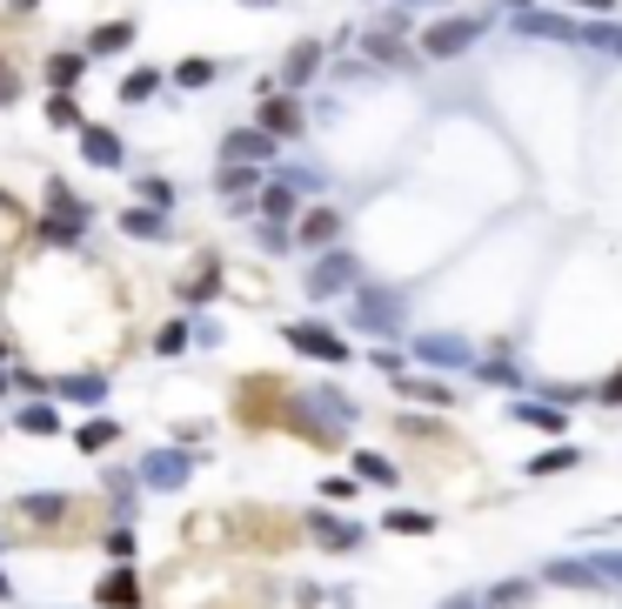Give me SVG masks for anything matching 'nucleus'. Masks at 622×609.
<instances>
[{
  "label": "nucleus",
  "mask_w": 622,
  "mask_h": 609,
  "mask_svg": "<svg viewBox=\"0 0 622 609\" xmlns=\"http://www.w3.org/2000/svg\"><path fill=\"white\" fill-rule=\"evenodd\" d=\"M348 315L362 335H408V289H389V282H362L348 295Z\"/></svg>",
  "instance_id": "1"
},
{
  "label": "nucleus",
  "mask_w": 622,
  "mask_h": 609,
  "mask_svg": "<svg viewBox=\"0 0 622 609\" xmlns=\"http://www.w3.org/2000/svg\"><path fill=\"white\" fill-rule=\"evenodd\" d=\"M87 221H95V208H87L67 182H47V215H34V241L74 248V241H87Z\"/></svg>",
  "instance_id": "2"
},
{
  "label": "nucleus",
  "mask_w": 622,
  "mask_h": 609,
  "mask_svg": "<svg viewBox=\"0 0 622 609\" xmlns=\"http://www.w3.org/2000/svg\"><path fill=\"white\" fill-rule=\"evenodd\" d=\"M354 289H362V254L354 248H321L308 261V275H302L308 302H335V295H354Z\"/></svg>",
  "instance_id": "3"
},
{
  "label": "nucleus",
  "mask_w": 622,
  "mask_h": 609,
  "mask_svg": "<svg viewBox=\"0 0 622 609\" xmlns=\"http://www.w3.org/2000/svg\"><path fill=\"white\" fill-rule=\"evenodd\" d=\"M482 34H489V14H441L415 34V47H422V61H462Z\"/></svg>",
  "instance_id": "4"
},
{
  "label": "nucleus",
  "mask_w": 622,
  "mask_h": 609,
  "mask_svg": "<svg viewBox=\"0 0 622 609\" xmlns=\"http://www.w3.org/2000/svg\"><path fill=\"white\" fill-rule=\"evenodd\" d=\"M282 341L295 348V356L321 362V369H348V362H354V341H348V335H335V328H328V322H315V315L288 322V328H282Z\"/></svg>",
  "instance_id": "5"
},
{
  "label": "nucleus",
  "mask_w": 622,
  "mask_h": 609,
  "mask_svg": "<svg viewBox=\"0 0 622 609\" xmlns=\"http://www.w3.org/2000/svg\"><path fill=\"white\" fill-rule=\"evenodd\" d=\"M134 482H141V489H154V496H174V489H188V482H195V449H182V443H167V449H148V456L134 463Z\"/></svg>",
  "instance_id": "6"
},
{
  "label": "nucleus",
  "mask_w": 622,
  "mask_h": 609,
  "mask_svg": "<svg viewBox=\"0 0 622 609\" xmlns=\"http://www.w3.org/2000/svg\"><path fill=\"white\" fill-rule=\"evenodd\" d=\"M302 530H308V536H315L321 550H335V556H341V550H362V543H369V530H362V522H354V515H341L335 502H321V509H302Z\"/></svg>",
  "instance_id": "7"
},
{
  "label": "nucleus",
  "mask_w": 622,
  "mask_h": 609,
  "mask_svg": "<svg viewBox=\"0 0 622 609\" xmlns=\"http://www.w3.org/2000/svg\"><path fill=\"white\" fill-rule=\"evenodd\" d=\"M354 47H362L382 74H408V67H422V47H415L408 34H395V28H362V34H354Z\"/></svg>",
  "instance_id": "8"
},
{
  "label": "nucleus",
  "mask_w": 622,
  "mask_h": 609,
  "mask_svg": "<svg viewBox=\"0 0 622 609\" xmlns=\"http://www.w3.org/2000/svg\"><path fill=\"white\" fill-rule=\"evenodd\" d=\"M254 128H269V134L288 148V141H302V134H308V101L282 87V95H269V101L254 108Z\"/></svg>",
  "instance_id": "9"
},
{
  "label": "nucleus",
  "mask_w": 622,
  "mask_h": 609,
  "mask_svg": "<svg viewBox=\"0 0 622 609\" xmlns=\"http://www.w3.org/2000/svg\"><path fill=\"white\" fill-rule=\"evenodd\" d=\"M408 356L428 362V369H462V376H476V348H469L462 335H441V328L415 335V341H408Z\"/></svg>",
  "instance_id": "10"
},
{
  "label": "nucleus",
  "mask_w": 622,
  "mask_h": 609,
  "mask_svg": "<svg viewBox=\"0 0 622 609\" xmlns=\"http://www.w3.org/2000/svg\"><path fill=\"white\" fill-rule=\"evenodd\" d=\"M341 228H348V215H341L335 202H315V208H302V221H295V248H302V254L341 248Z\"/></svg>",
  "instance_id": "11"
},
{
  "label": "nucleus",
  "mask_w": 622,
  "mask_h": 609,
  "mask_svg": "<svg viewBox=\"0 0 622 609\" xmlns=\"http://www.w3.org/2000/svg\"><path fill=\"white\" fill-rule=\"evenodd\" d=\"M74 141H80V161H87V167H101V174H121V167H128V141H121V128H108V121H87Z\"/></svg>",
  "instance_id": "12"
},
{
  "label": "nucleus",
  "mask_w": 622,
  "mask_h": 609,
  "mask_svg": "<svg viewBox=\"0 0 622 609\" xmlns=\"http://www.w3.org/2000/svg\"><path fill=\"white\" fill-rule=\"evenodd\" d=\"M221 161H248V167H275V161H282V141H275L269 128H254V121H248V128H228V134H221Z\"/></svg>",
  "instance_id": "13"
},
{
  "label": "nucleus",
  "mask_w": 622,
  "mask_h": 609,
  "mask_svg": "<svg viewBox=\"0 0 622 609\" xmlns=\"http://www.w3.org/2000/svg\"><path fill=\"white\" fill-rule=\"evenodd\" d=\"M321 67H328V41H295L288 54H282V87H288V95H302V87H315L321 80Z\"/></svg>",
  "instance_id": "14"
},
{
  "label": "nucleus",
  "mask_w": 622,
  "mask_h": 609,
  "mask_svg": "<svg viewBox=\"0 0 622 609\" xmlns=\"http://www.w3.org/2000/svg\"><path fill=\"white\" fill-rule=\"evenodd\" d=\"M254 221H282V228L302 221V195L282 182V174H275V182H261V195H254Z\"/></svg>",
  "instance_id": "15"
},
{
  "label": "nucleus",
  "mask_w": 622,
  "mask_h": 609,
  "mask_svg": "<svg viewBox=\"0 0 622 609\" xmlns=\"http://www.w3.org/2000/svg\"><path fill=\"white\" fill-rule=\"evenodd\" d=\"M95 602H101V609H141V569H134V563H114V569L95 583Z\"/></svg>",
  "instance_id": "16"
},
{
  "label": "nucleus",
  "mask_w": 622,
  "mask_h": 609,
  "mask_svg": "<svg viewBox=\"0 0 622 609\" xmlns=\"http://www.w3.org/2000/svg\"><path fill=\"white\" fill-rule=\"evenodd\" d=\"M389 389H395L402 402H422V409H456V382H441L435 369H428V376H395Z\"/></svg>",
  "instance_id": "17"
},
{
  "label": "nucleus",
  "mask_w": 622,
  "mask_h": 609,
  "mask_svg": "<svg viewBox=\"0 0 622 609\" xmlns=\"http://www.w3.org/2000/svg\"><path fill=\"white\" fill-rule=\"evenodd\" d=\"M121 235H128V241H174V221H167V208L128 202V208H121Z\"/></svg>",
  "instance_id": "18"
},
{
  "label": "nucleus",
  "mask_w": 622,
  "mask_h": 609,
  "mask_svg": "<svg viewBox=\"0 0 622 609\" xmlns=\"http://www.w3.org/2000/svg\"><path fill=\"white\" fill-rule=\"evenodd\" d=\"M215 195L234 208V202H254L261 195V167H248V161H221L215 167Z\"/></svg>",
  "instance_id": "19"
},
{
  "label": "nucleus",
  "mask_w": 622,
  "mask_h": 609,
  "mask_svg": "<svg viewBox=\"0 0 622 609\" xmlns=\"http://www.w3.org/2000/svg\"><path fill=\"white\" fill-rule=\"evenodd\" d=\"M41 80H47V95H74V87L87 80V54H74V47L47 54V61H41Z\"/></svg>",
  "instance_id": "20"
},
{
  "label": "nucleus",
  "mask_w": 622,
  "mask_h": 609,
  "mask_svg": "<svg viewBox=\"0 0 622 609\" xmlns=\"http://www.w3.org/2000/svg\"><path fill=\"white\" fill-rule=\"evenodd\" d=\"M167 80L182 87V95H201V87H215V80H221V61H215V54H182V61L167 67Z\"/></svg>",
  "instance_id": "21"
},
{
  "label": "nucleus",
  "mask_w": 622,
  "mask_h": 609,
  "mask_svg": "<svg viewBox=\"0 0 622 609\" xmlns=\"http://www.w3.org/2000/svg\"><path fill=\"white\" fill-rule=\"evenodd\" d=\"M543 583H556V589H589V596H609L602 569H596V563H569V556H556V563L543 569Z\"/></svg>",
  "instance_id": "22"
},
{
  "label": "nucleus",
  "mask_w": 622,
  "mask_h": 609,
  "mask_svg": "<svg viewBox=\"0 0 622 609\" xmlns=\"http://www.w3.org/2000/svg\"><path fill=\"white\" fill-rule=\"evenodd\" d=\"M134 34H141L134 21H101L95 34H87V47H80V54H87V61H114V54H128V47H134Z\"/></svg>",
  "instance_id": "23"
},
{
  "label": "nucleus",
  "mask_w": 622,
  "mask_h": 609,
  "mask_svg": "<svg viewBox=\"0 0 622 609\" xmlns=\"http://www.w3.org/2000/svg\"><path fill=\"white\" fill-rule=\"evenodd\" d=\"M114 443H121V422H114V415H87V422L74 428V449H80V456H108Z\"/></svg>",
  "instance_id": "24"
},
{
  "label": "nucleus",
  "mask_w": 622,
  "mask_h": 609,
  "mask_svg": "<svg viewBox=\"0 0 622 609\" xmlns=\"http://www.w3.org/2000/svg\"><path fill=\"white\" fill-rule=\"evenodd\" d=\"M161 80H167L161 67H128L121 87H114V101H121V108H148V101L161 95Z\"/></svg>",
  "instance_id": "25"
},
{
  "label": "nucleus",
  "mask_w": 622,
  "mask_h": 609,
  "mask_svg": "<svg viewBox=\"0 0 622 609\" xmlns=\"http://www.w3.org/2000/svg\"><path fill=\"white\" fill-rule=\"evenodd\" d=\"M54 402L101 409V402H108V382H101V376H61V382H54Z\"/></svg>",
  "instance_id": "26"
},
{
  "label": "nucleus",
  "mask_w": 622,
  "mask_h": 609,
  "mask_svg": "<svg viewBox=\"0 0 622 609\" xmlns=\"http://www.w3.org/2000/svg\"><path fill=\"white\" fill-rule=\"evenodd\" d=\"M576 47L622 61V28H615V21H576Z\"/></svg>",
  "instance_id": "27"
},
{
  "label": "nucleus",
  "mask_w": 622,
  "mask_h": 609,
  "mask_svg": "<svg viewBox=\"0 0 622 609\" xmlns=\"http://www.w3.org/2000/svg\"><path fill=\"white\" fill-rule=\"evenodd\" d=\"M21 428H28V435H61V409H54V395H28V402H21Z\"/></svg>",
  "instance_id": "28"
},
{
  "label": "nucleus",
  "mask_w": 622,
  "mask_h": 609,
  "mask_svg": "<svg viewBox=\"0 0 622 609\" xmlns=\"http://www.w3.org/2000/svg\"><path fill=\"white\" fill-rule=\"evenodd\" d=\"M509 415H515V422H528V428H549V435H563V428H569V415H563V409H549V402H522V395L509 402Z\"/></svg>",
  "instance_id": "29"
},
{
  "label": "nucleus",
  "mask_w": 622,
  "mask_h": 609,
  "mask_svg": "<svg viewBox=\"0 0 622 609\" xmlns=\"http://www.w3.org/2000/svg\"><path fill=\"white\" fill-rule=\"evenodd\" d=\"M569 469H582V449L576 443H556L543 456H528V476H569Z\"/></svg>",
  "instance_id": "30"
},
{
  "label": "nucleus",
  "mask_w": 622,
  "mask_h": 609,
  "mask_svg": "<svg viewBox=\"0 0 622 609\" xmlns=\"http://www.w3.org/2000/svg\"><path fill=\"white\" fill-rule=\"evenodd\" d=\"M382 530H389V536H435V515H428V509H389Z\"/></svg>",
  "instance_id": "31"
},
{
  "label": "nucleus",
  "mask_w": 622,
  "mask_h": 609,
  "mask_svg": "<svg viewBox=\"0 0 622 609\" xmlns=\"http://www.w3.org/2000/svg\"><path fill=\"white\" fill-rule=\"evenodd\" d=\"M282 182H288L295 195H321L328 174H321V161H282Z\"/></svg>",
  "instance_id": "32"
},
{
  "label": "nucleus",
  "mask_w": 622,
  "mask_h": 609,
  "mask_svg": "<svg viewBox=\"0 0 622 609\" xmlns=\"http://www.w3.org/2000/svg\"><path fill=\"white\" fill-rule=\"evenodd\" d=\"M476 382H489V389H509V395H522V389H528V376H522L515 362H502V356H495V362H476Z\"/></svg>",
  "instance_id": "33"
},
{
  "label": "nucleus",
  "mask_w": 622,
  "mask_h": 609,
  "mask_svg": "<svg viewBox=\"0 0 622 609\" xmlns=\"http://www.w3.org/2000/svg\"><path fill=\"white\" fill-rule=\"evenodd\" d=\"M354 482H382V489H395L402 476H395V463H389V456H375V449H354Z\"/></svg>",
  "instance_id": "34"
},
{
  "label": "nucleus",
  "mask_w": 622,
  "mask_h": 609,
  "mask_svg": "<svg viewBox=\"0 0 622 609\" xmlns=\"http://www.w3.org/2000/svg\"><path fill=\"white\" fill-rule=\"evenodd\" d=\"M47 128H61V134H80V128H87L80 101H74V95H47Z\"/></svg>",
  "instance_id": "35"
},
{
  "label": "nucleus",
  "mask_w": 622,
  "mask_h": 609,
  "mask_svg": "<svg viewBox=\"0 0 622 609\" xmlns=\"http://www.w3.org/2000/svg\"><path fill=\"white\" fill-rule=\"evenodd\" d=\"M221 295V269H201V275H182V302L188 308H208Z\"/></svg>",
  "instance_id": "36"
},
{
  "label": "nucleus",
  "mask_w": 622,
  "mask_h": 609,
  "mask_svg": "<svg viewBox=\"0 0 622 609\" xmlns=\"http://www.w3.org/2000/svg\"><path fill=\"white\" fill-rule=\"evenodd\" d=\"M188 341H195V322H161L154 328V356H188Z\"/></svg>",
  "instance_id": "37"
},
{
  "label": "nucleus",
  "mask_w": 622,
  "mask_h": 609,
  "mask_svg": "<svg viewBox=\"0 0 622 609\" xmlns=\"http://www.w3.org/2000/svg\"><path fill=\"white\" fill-rule=\"evenodd\" d=\"M528 596H536V583H528V576H502V583L489 589V609H522Z\"/></svg>",
  "instance_id": "38"
},
{
  "label": "nucleus",
  "mask_w": 622,
  "mask_h": 609,
  "mask_svg": "<svg viewBox=\"0 0 622 609\" xmlns=\"http://www.w3.org/2000/svg\"><path fill=\"white\" fill-rule=\"evenodd\" d=\"M134 202H148V208H174V182H167V174H134Z\"/></svg>",
  "instance_id": "39"
},
{
  "label": "nucleus",
  "mask_w": 622,
  "mask_h": 609,
  "mask_svg": "<svg viewBox=\"0 0 622 609\" xmlns=\"http://www.w3.org/2000/svg\"><path fill=\"white\" fill-rule=\"evenodd\" d=\"M21 515L28 522H54V515H67V496H21Z\"/></svg>",
  "instance_id": "40"
},
{
  "label": "nucleus",
  "mask_w": 622,
  "mask_h": 609,
  "mask_svg": "<svg viewBox=\"0 0 622 609\" xmlns=\"http://www.w3.org/2000/svg\"><path fill=\"white\" fill-rule=\"evenodd\" d=\"M254 241H261V254H288V248H295V228H282V221H261V228H254Z\"/></svg>",
  "instance_id": "41"
},
{
  "label": "nucleus",
  "mask_w": 622,
  "mask_h": 609,
  "mask_svg": "<svg viewBox=\"0 0 622 609\" xmlns=\"http://www.w3.org/2000/svg\"><path fill=\"white\" fill-rule=\"evenodd\" d=\"M395 435H415V443H441V435H449V428H441V422H428V415H408V409H402Z\"/></svg>",
  "instance_id": "42"
},
{
  "label": "nucleus",
  "mask_w": 622,
  "mask_h": 609,
  "mask_svg": "<svg viewBox=\"0 0 622 609\" xmlns=\"http://www.w3.org/2000/svg\"><path fill=\"white\" fill-rule=\"evenodd\" d=\"M134 550H141L134 530H128V522H114V530H108V556H114V563H134Z\"/></svg>",
  "instance_id": "43"
},
{
  "label": "nucleus",
  "mask_w": 622,
  "mask_h": 609,
  "mask_svg": "<svg viewBox=\"0 0 622 609\" xmlns=\"http://www.w3.org/2000/svg\"><path fill=\"white\" fill-rule=\"evenodd\" d=\"M14 101H21V67L0 54V108H14Z\"/></svg>",
  "instance_id": "44"
},
{
  "label": "nucleus",
  "mask_w": 622,
  "mask_h": 609,
  "mask_svg": "<svg viewBox=\"0 0 622 609\" xmlns=\"http://www.w3.org/2000/svg\"><path fill=\"white\" fill-rule=\"evenodd\" d=\"M596 402H602V409H622V362H615V369L596 382Z\"/></svg>",
  "instance_id": "45"
},
{
  "label": "nucleus",
  "mask_w": 622,
  "mask_h": 609,
  "mask_svg": "<svg viewBox=\"0 0 622 609\" xmlns=\"http://www.w3.org/2000/svg\"><path fill=\"white\" fill-rule=\"evenodd\" d=\"M589 563L602 569V583H609V589H622V550H596Z\"/></svg>",
  "instance_id": "46"
},
{
  "label": "nucleus",
  "mask_w": 622,
  "mask_h": 609,
  "mask_svg": "<svg viewBox=\"0 0 622 609\" xmlns=\"http://www.w3.org/2000/svg\"><path fill=\"white\" fill-rule=\"evenodd\" d=\"M321 502H335V509L354 502V476H328V482H321Z\"/></svg>",
  "instance_id": "47"
},
{
  "label": "nucleus",
  "mask_w": 622,
  "mask_h": 609,
  "mask_svg": "<svg viewBox=\"0 0 622 609\" xmlns=\"http://www.w3.org/2000/svg\"><path fill=\"white\" fill-rule=\"evenodd\" d=\"M382 376H408V356H402V348H375V356H369Z\"/></svg>",
  "instance_id": "48"
},
{
  "label": "nucleus",
  "mask_w": 622,
  "mask_h": 609,
  "mask_svg": "<svg viewBox=\"0 0 622 609\" xmlns=\"http://www.w3.org/2000/svg\"><path fill=\"white\" fill-rule=\"evenodd\" d=\"M563 8H582V14H596V21H609L622 0H563Z\"/></svg>",
  "instance_id": "49"
},
{
  "label": "nucleus",
  "mask_w": 622,
  "mask_h": 609,
  "mask_svg": "<svg viewBox=\"0 0 622 609\" xmlns=\"http://www.w3.org/2000/svg\"><path fill=\"white\" fill-rule=\"evenodd\" d=\"M195 341H201V348H215V341H221V328H215L208 315H195Z\"/></svg>",
  "instance_id": "50"
},
{
  "label": "nucleus",
  "mask_w": 622,
  "mask_h": 609,
  "mask_svg": "<svg viewBox=\"0 0 622 609\" xmlns=\"http://www.w3.org/2000/svg\"><path fill=\"white\" fill-rule=\"evenodd\" d=\"M8 14H14V21H34V14H41V0H8Z\"/></svg>",
  "instance_id": "51"
},
{
  "label": "nucleus",
  "mask_w": 622,
  "mask_h": 609,
  "mask_svg": "<svg viewBox=\"0 0 622 609\" xmlns=\"http://www.w3.org/2000/svg\"><path fill=\"white\" fill-rule=\"evenodd\" d=\"M395 8H408V14H415V8H449V0H395Z\"/></svg>",
  "instance_id": "52"
},
{
  "label": "nucleus",
  "mask_w": 622,
  "mask_h": 609,
  "mask_svg": "<svg viewBox=\"0 0 622 609\" xmlns=\"http://www.w3.org/2000/svg\"><path fill=\"white\" fill-rule=\"evenodd\" d=\"M441 609H482V602H469V596H456V602H441Z\"/></svg>",
  "instance_id": "53"
},
{
  "label": "nucleus",
  "mask_w": 622,
  "mask_h": 609,
  "mask_svg": "<svg viewBox=\"0 0 622 609\" xmlns=\"http://www.w3.org/2000/svg\"><path fill=\"white\" fill-rule=\"evenodd\" d=\"M241 8H282V0H241Z\"/></svg>",
  "instance_id": "54"
},
{
  "label": "nucleus",
  "mask_w": 622,
  "mask_h": 609,
  "mask_svg": "<svg viewBox=\"0 0 622 609\" xmlns=\"http://www.w3.org/2000/svg\"><path fill=\"white\" fill-rule=\"evenodd\" d=\"M0 596H8V576H0Z\"/></svg>",
  "instance_id": "55"
}]
</instances>
